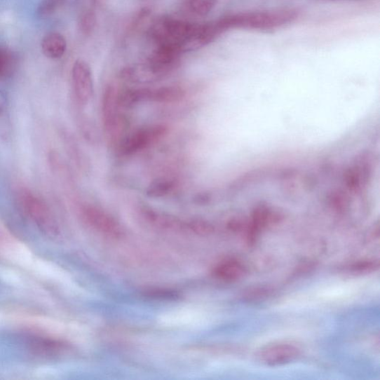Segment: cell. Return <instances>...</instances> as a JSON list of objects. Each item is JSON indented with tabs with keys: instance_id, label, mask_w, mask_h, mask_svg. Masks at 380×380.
<instances>
[{
	"instance_id": "cell-1",
	"label": "cell",
	"mask_w": 380,
	"mask_h": 380,
	"mask_svg": "<svg viewBox=\"0 0 380 380\" xmlns=\"http://www.w3.org/2000/svg\"><path fill=\"white\" fill-rule=\"evenodd\" d=\"M300 16L298 8H283L238 12L215 21L222 34L234 29L270 33L289 27Z\"/></svg>"
},
{
	"instance_id": "cell-2",
	"label": "cell",
	"mask_w": 380,
	"mask_h": 380,
	"mask_svg": "<svg viewBox=\"0 0 380 380\" xmlns=\"http://www.w3.org/2000/svg\"><path fill=\"white\" fill-rule=\"evenodd\" d=\"M198 25L178 19L163 18L151 25L149 32L156 45L173 46L184 53Z\"/></svg>"
},
{
	"instance_id": "cell-3",
	"label": "cell",
	"mask_w": 380,
	"mask_h": 380,
	"mask_svg": "<svg viewBox=\"0 0 380 380\" xmlns=\"http://www.w3.org/2000/svg\"><path fill=\"white\" fill-rule=\"evenodd\" d=\"M20 207L27 217L43 234L50 237H57L60 227L52 210L39 196L31 190L22 189L18 194Z\"/></svg>"
},
{
	"instance_id": "cell-4",
	"label": "cell",
	"mask_w": 380,
	"mask_h": 380,
	"mask_svg": "<svg viewBox=\"0 0 380 380\" xmlns=\"http://www.w3.org/2000/svg\"><path fill=\"white\" fill-rule=\"evenodd\" d=\"M81 215L84 222L97 232L114 239L123 236L121 225L105 211L86 205L81 209Z\"/></svg>"
},
{
	"instance_id": "cell-5",
	"label": "cell",
	"mask_w": 380,
	"mask_h": 380,
	"mask_svg": "<svg viewBox=\"0 0 380 380\" xmlns=\"http://www.w3.org/2000/svg\"><path fill=\"white\" fill-rule=\"evenodd\" d=\"M73 91L78 103L86 106L94 95V81L90 65L83 60H76L72 70Z\"/></svg>"
},
{
	"instance_id": "cell-6",
	"label": "cell",
	"mask_w": 380,
	"mask_h": 380,
	"mask_svg": "<svg viewBox=\"0 0 380 380\" xmlns=\"http://www.w3.org/2000/svg\"><path fill=\"white\" fill-rule=\"evenodd\" d=\"M168 133L166 126L154 125L135 132L121 145L123 155L130 156L142 151L160 140Z\"/></svg>"
},
{
	"instance_id": "cell-7",
	"label": "cell",
	"mask_w": 380,
	"mask_h": 380,
	"mask_svg": "<svg viewBox=\"0 0 380 380\" xmlns=\"http://www.w3.org/2000/svg\"><path fill=\"white\" fill-rule=\"evenodd\" d=\"M118 93L115 86L109 85L106 88L103 97V118L105 128L112 137L118 135L123 121L119 113Z\"/></svg>"
},
{
	"instance_id": "cell-8",
	"label": "cell",
	"mask_w": 380,
	"mask_h": 380,
	"mask_svg": "<svg viewBox=\"0 0 380 380\" xmlns=\"http://www.w3.org/2000/svg\"><path fill=\"white\" fill-rule=\"evenodd\" d=\"M182 53L168 45H156L147 62L159 78L172 71L179 62Z\"/></svg>"
},
{
	"instance_id": "cell-9",
	"label": "cell",
	"mask_w": 380,
	"mask_h": 380,
	"mask_svg": "<svg viewBox=\"0 0 380 380\" xmlns=\"http://www.w3.org/2000/svg\"><path fill=\"white\" fill-rule=\"evenodd\" d=\"M299 349L290 344H278L266 346L258 353L259 361L269 366L283 365L296 360Z\"/></svg>"
},
{
	"instance_id": "cell-10",
	"label": "cell",
	"mask_w": 380,
	"mask_h": 380,
	"mask_svg": "<svg viewBox=\"0 0 380 380\" xmlns=\"http://www.w3.org/2000/svg\"><path fill=\"white\" fill-rule=\"evenodd\" d=\"M29 347L34 356L45 359L58 357L68 348L65 341L43 335L32 337Z\"/></svg>"
},
{
	"instance_id": "cell-11",
	"label": "cell",
	"mask_w": 380,
	"mask_h": 380,
	"mask_svg": "<svg viewBox=\"0 0 380 380\" xmlns=\"http://www.w3.org/2000/svg\"><path fill=\"white\" fill-rule=\"evenodd\" d=\"M214 276L226 283L236 282L246 274L244 264L234 258L225 259L215 265L212 271Z\"/></svg>"
},
{
	"instance_id": "cell-12",
	"label": "cell",
	"mask_w": 380,
	"mask_h": 380,
	"mask_svg": "<svg viewBox=\"0 0 380 380\" xmlns=\"http://www.w3.org/2000/svg\"><path fill=\"white\" fill-rule=\"evenodd\" d=\"M186 95L182 87L177 86H163L154 90L143 88V100L154 101L163 104L179 102Z\"/></svg>"
},
{
	"instance_id": "cell-13",
	"label": "cell",
	"mask_w": 380,
	"mask_h": 380,
	"mask_svg": "<svg viewBox=\"0 0 380 380\" xmlns=\"http://www.w3.org/2000/svg\"><path fill=\"white\" fill-rule=\"evenodd\" d=\"M144 217L150 222L162 229L170 231H188L187 222L181 221L171 215L144 208L142 210Z\"/></svg>"
},
{
	"instance_id": "cell-14",
	"label": "cell",
	"mask_w": 380,
	"mask_h": 380,
	"mask_svg": "<svg viewBox=\"0 0 380 380\" xmlns=\"http://www.w3.org/2000/svg\"><path fill=\"white\" fill-rule=\"evenodd\" d=\"M41 47L43 54L47 57L60 59L67 52V43L65 37L61 34L52 32L43 37Z\"/></svg>"
},
{
	"instance_id": "cell-15",
	"label": "cell",
	"mask_w": 380,
	"mask_h": 380,
	"mask_svg": "<svg viewBox=\"0 0 380 380\" xmlns=\"http://www.w3.org/2000/svg\"><path fill=\"white\" fill-rule=\"evenodd\" d=\"M218 0H186L185 6L189 13L197 17H205L217 7Z\"/></svg>"
},
{
	"instance_id": "cell-16",
	"label": "cell",
	"mask_w": 380,
	"mask_h": 380,
	"mask_svg": "<svg viewBox=\"0 0 380 380\" xmlns=\"http://www.w3.org/2000/svg\"><path fill=\"white\" fill-rule=\"evenodd\" d=\"M175 186V182L169 179H158L151 182L147 189L149 197L159 198L169 194Z\"/></svg>"
},
{
	"instance_id": "cell-17",
	"label": "cell",
	"mask_w": 380,
	"mask_h": 380,
	"mask_svg": "<svg viewBox=\"0 0 380 380\" xmlns=\"http://www.w3.org/2000/svg\"><path fill=\"white\" fill-rule=\"evenodd\" d=\"M97 16L93 9L82 13L79 20V29L83 34L88 36L93 33L96 28Z\"/></svg>"
},
{
	"instance_id": "cell-18",
	"label": "cell",
	"mask_w": 380,
	"mask_h": 380,
	"mask_svg": "<svg viewBox=\"0 0 380 380\" xmlns=\"http://www.w3.org/2000/svg\"><path fill=\"white\" fill-rule=\"evenodd\" d=\"M68 0H42L37 8V15L41 18H47L55 14Z\"/></svg>"
},
{
	"instance_id": "cell-19",
	"label": "cell",
	"mask_w": 380,
	"mask_h": 380,
	"mask_svg": "<svg viewBox=\"0 0 380 380\" xmlns=\"http://www.w3.org/2000/svg\"><path fill=\"white\" fill-rule=\"evenodd\" d=\"M272 292V290L269 287H252L245 291L243 298L247 301H257L268 298Z\"/></svg>"
},
{
	"instance_id": "cell-20",
	"label": "cell",
	"mask_w": 380,
	"mask_h": 380,
	"mask_svg": "<svg viewBox=\"0 0 380 380\" xmlns=\"http://www.w3.org/2000/svg\"><path fill=\"white\" fill-rule=\"evenodd\" d=\"M378 269V262L374 260H365L351 265L349 271L355 274H367L375 272Z\"/></svg>"
},
{
	"instance_id": "cell-21",
	"label": "cell",
	"mask_w": 380,
	"mask_h": 380,
	"mask_svg": "<svg viewBox=\"0 0 380 380\" xmlns=\"http://www.w3.org/2000/svg\"><path fill=\"white\" fill-rule=\"evenodd\" d=\"M9 132V116L6 100L0 95V136L7 135Z\"/></svg>"
},
{
	"instance_id": "cell-22",
	"label": "cell",
	"mask_w": 380,
	"mask_h": 380,
	"mask_svg": "<svg viewBox=\"0 0 380 380\" xmlns=\"http://www.w3.org/2000/svg\"><path fill=\"white\" fill-rule=\"evenodd\" d=\"M188 231L198 235L207 236L213 232V227L208 222L202 220H192L187 222Z\"/></svg>"
},
{
	"instance_id": "cell-23",
	"label": "cell",
	"mask_w": 380,
	"mask_h": 380,
	"mask_svg": "<svg viewBox=\"0 0 380 380\" xmlns=\"http://www.w3.org/2000/svg\"><path fill=\"white\" fill-rule=\"evenodd\" d=\"M11 66V58L8 53L0 49V79L8 72Z\"/></svg>"
},
{
	"instance_id": "cell-24",
	"label": "cell",
	"mask_w": 380,
	"mask_h": 380,
	"mask_svg": "<svg viewBox=\"0 0 380 380\" xmlns=\"http://www.w3.org/2000/svg\"><path fill=\"white\" fill-rule=\"evenodd\" d=\"M148 295L151 297L156 298H174L177 297V294L172 292V291L165 290H153L149 291Z\"/></svg>"
},
{
	"instance_id": "cell-25",
	"label": "cell",
	"mask_w": 380,
	"mask_h": 380,
	"mask_svg": "<svg viewBox=\"0 0 380 380\" xmlns=\"http://www.w3.org/2000/svg\"><path fill=\"white\" fill-rule=\"evenodd\" d=\"M316 3H337V2H346V1H354V0H313Z\"/></svg>"
},
{
	"instance_id": "cell-26",
	"label": "cell",
	"mask_w": 380,
	"mask_h": 380,
	"mask_svg": "<svg viewBox=\"0 0 380 380\" xmlns=\"http://www.w3.org/2000/svg\"><path fill=\"white\" fill-rule=\"evenodd\" d=\"M105 0H91L92 4L95 6H101L104 4Z\"/></svg>"
}]
</instances>
